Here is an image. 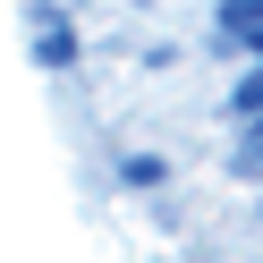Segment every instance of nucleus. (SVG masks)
Masks as SVG:
<instances>
[{"label":"nucleus","instance_id":"f257e3e1","mask_svg":"<svg viewBox=\"0 0 263 263\" xmlns=\"http://www.w3.org/2000/svg\"><path fill=\"white\" fill-rule=\"evenodd\" d=\"M26 51H34V68H77V34H68V9L60 0L26 9Z\"/></svg>","mask_w":263,"mask_h":263},{"label":"nucleus","instance_id":"f03ea898","mask_svg":"<svg viewBox=\"0 0 263 263\" xmlns=\"http://www.w3.org/2000/svg\"><path fill=\"white\" fill-rule=\"evenodd\" d=\"M263 34V0H221V43H246Z\"/></svg>","mask_w":263,"mask_h":263},{"label":"nucleus","instance_id":"7ed1b4c3","mask_svg":"<svg viewBox=\"0 0 263 263\" xmlns=\"http://www.w3.org/2000/svg\"><path fill=\"white\" fill-rule=\"evenodd\" d=\"M229 110H238V119H263V68H246L238 85H229Z\"/></svg>","mask_w":263,"mask_h":263},{"label":"nucleus","instance_id":"20e7f679","mask_svg":"<svg viewBox=\"0 0 263 263\" xmlns=\"http://www.w3.org/2000/svg\"><path fill=\"white\" fill-rule=\"evenodd\" d=\"M246 161H263V127H255V136H246Z\"/></svg>","mask_w":263,"mask_h":263},{"label":"nucleus","instance_id":"39448f33","mask_svg":"<svg viewBox=\"0 0 263 263\" xmlns=\"http://www.w3.org/2000/svg\"><path fill=\"white\" fill-rule=\"evenodd\" d=\"M246 51H255V68H263V34H246Z\"/></svg>","mask_w":263,"mask_h":263}]
</instances>
